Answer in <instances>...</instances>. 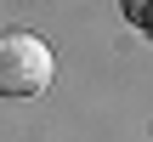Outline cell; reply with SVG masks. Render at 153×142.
<instances>
[{"label": "cell", "mask_w": 153, "mask_h": 142, "mask_svg": "<svg viewBox=\"0 0 153 142\" xmlns=\"http://www.w3.org/2000/svg\"><path fill=\"white\" fill-rule=\"evenodd\" d=\"M57 74V57L40 34H0V97H34Z\"/></svg>", "instance_id": "6da1fadb"}, {"label": "cell", "mask_w": 153, "mask_h": 142, "mask_svg": "<svg viewBox=\"0 0 153 142\" xmlns=\"http://www.w3.org/2000/svg\"><path fill=\"white\" fill-rule=\"evenodd\" d=\"M125 17L148 28V23H153V0H125Z\"/></svg>", "instance_id": "7a4b0ae2"}]
</instances>
